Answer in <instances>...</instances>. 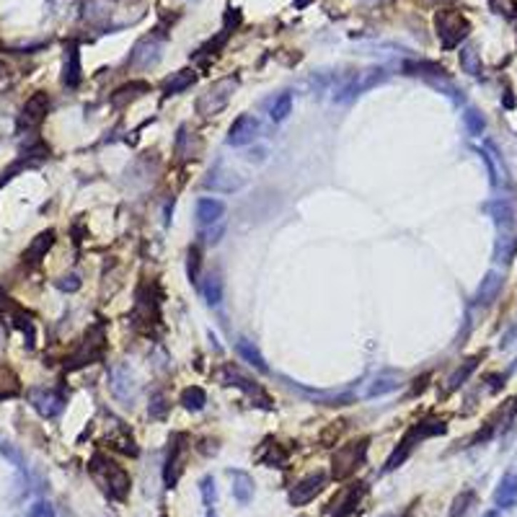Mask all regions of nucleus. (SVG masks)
Wrapping results in <instances>:
<instances>
[{
  "label": "nucleus",
  "mask_w": 517,
  "mask_h": 517,
  "mask_svg": "<svg viewBox=\"0 0 517 517\" xmlns=\"http://www.w3.org/2000/svg\"><path fill=\"white\" fill-rule=\"evenodd\" d=\"M164 41H166L164 34H148L145 39H140L135 44L129 62L140 70H148V68H153V65H158V62H161V55H164Z\"/></svg>",
  "instance_id": "0eeeda50"
},
{
  "label": "nucleus",
  "mask_w": 517,
  "mask_h": 517,
  "mask_svg": "<svg viewBox=\"0 0 517 517\" xmlns=\"http://www.w3.org/2000/svg\"><path fill=\"white\" fill-rule=\"evenodd\" d=\"M261 463H266V466H277V468H282L287 463V453L285 450H279V445H269V456H261Z\"/></svg>",
  "instance_id": "ea45409f"
},
{
  "label": "nucleus",
  "mask_w": 517,
  "mask_h": 517,
  "mask_svg": "<svg viewBox=\"0 0 517 517\" xmlns=\"http://www.w3.org/2000/svg\"><path fill=\"white\" fill-rule=\"evenodd\" d=\"M362 494H365V483H354L349 489H344L339 497L333 499L331 507H333V517H347L357 510V504H360Z\"/></svg>",
  "instance_id": "2eb2a0df"
},
{
  "label": "nucleus",
  "mask_w": 517,
  "mask_h": 517,
  "mask_svg": "<svg viewBox=\"0 0 517 517\" xmlns=\"http://www.w3.org/2000/svg\"><path fill=\"white\" fill-rule=\"evenodd\" d=\"M512 249H515V239H512L510 231H502L497 239V249H494V258L497 261H510Z\"/></svg>",
  "instance_id": "f704fd0d"
},
{
  "label": "nucleus",
  "mask_w": 517,
  "mask_h": 517,
  "mask_svg": "<svg viewBox=\"0 0 517 517\" xmlns=\"http://www.w3.org/2000/svg\"><path fill=\"white\" fill-rule=\"evenodd\" d=\"M463 122H466V129H468V135H473V137L481 135L483 127H486L483 116L478 114L476 109H466V114H463Z\"/></svg>",
  "instance_id": "4c0bfd02"
},
{
  "label": "nucleus",
  "mask_w": 517,
  "mask_h": 517,
  "mask_svg": "<svg viewBox=\"0 0 517 517\" xmlns=\"http://www.w3.org/2000/svg\"><path fill=\"white\" fill-rule=\"evenodd\" d=\"M223 383L225 386H236V388H241V391H246V393L251 396V398H256L261 406H269V398H266V393L261 391L258 386H254L249 378H244V375L239 373V370H233L231 365L223 370Z\"/></svg>",
  "instance_id": "f3484780"
},
{
  "label": "nucleus",
  "mask_w": 517,
  "mask_h": 517,
  "mask_svg": "<svg viewBox=\"0 0 517 517\" xmlns=\"http://www.w3.org/2000/svg\"><path fill=\"white\" fill-rule=\"evenodd\" d=\"M515 339H517V323H515V326H512L510 331H507V333H504V336H502V349H507V347H510V344H515Z\"/></svg>",
  "instance_id": "de8ad7c7"
},
{
  "label": "nucleus",
  "mask_w": 517,
  "mask_h": 517,
  "mask_svg": "<svg viewBox=\"0 0 517 517\" xmlns=\"http://www.w3.org/2000/svg\"><path fill=\"white\" fill-rule=\"evenodd\" d=\"M199 140L194 137V132H189L186 127H181L179 129V135H176V156H179V161H191V158H197V153H199Z\"/></svg>",
  "instance_id": "5701e85b"
},
{
  "label": "nucleus",
  "mask_w": 517,
  "mask_h": 517,
  "mask_svg": "<svg viewBox=\"0 0 517 517\" xmlns=\"http://www.w3.org/2000/svg\"><path fill=\"white\" fill-rule=\"evenodd\" d=\"M365 3H375V0H365Z\"/></svg>",
  "instance_id": "3c124183"
},
{
  "label": "nucleus",
  "mask_w": 517,
  "mask_h": 517,
  "mask_svg": "<svg viewBox=\"0 0 517 517\" xmlns=\"http://www.w3.org/2000/svg\"><path fill=\"white\" fill-rule=\"evenodd\" d=\"M233 478V497L239 499L241 504H249L254 499V478L244 471H231Z\"/></svg>",
  "instance_id": "a878e982"
},
{
  "label": "nucleus",
  "mask_w": 517,
  "mask_h": 517,
  "mask_svg": "<svg viewBox=\"0 0 517 517\" xmlns=\"http://www.w3.org/2000/svg\"><path fill=\"white\" fill-rule=\"evenodd\" d=\"M207 517H215V515H212V512H210V515H207Z\"/></svg>",
  "instance_id": "603ef678"
},
{
  "label": "nucleus",
  "mask_w": 517,
  "mask_h": 517,
  "mask_svg": "<svg viewBox=\"0 0 517 517\" xmlns=\"http://www.w3.org/2000/svg\"><path fill=\"white\" fill-rule=\"evenodd\" d=\"M494 502H497V507H502V510L515 507V502H517V473L515 471H510V473L499 481L497 491H494Z\"/></svg>",
  "instance_id": "412c9836"
},
{
  "label": "nucleus",
  "mask_w": 517,
  "mask_h": 517,
  "mask_svg": "<svg viewBox=\"0 0 517 517\" xmlns=\"http://www.w3.org/2000/svg\"><path fill=\"white\" fill-rule=\"evenodd\" d=\"M266 158V150L264 148H256V150H249V153H246V161H256V164H261V161H264Z\"/></svg>",
  "instance_id": "49530a36"
},
{
  "label": "nucleus",
  "mask_w": 517,
  "mask_h": 517,
  "mask_svg": "<svg viewBox=\"0 0 517 517\" xmlns=\"http://www.w3.org/2000/svg\"><path fill=\"white\" fill-rule=\"evenodd\" d=\"M137 91H148V83H129V86L119 89V91H116V96H114V104L119 106V104H122L124 99H127V94H129V99H135Z\"/></svg>",
  "instance_id": "a19ab883"
},
{
  "label": "nucleus",
  "mask_w": 517,
  "mask_h": 517,
  "mask_svg": "<svg viewBox=\"0 0 517 517\" xmlns=\"http://www.w3.org/2000/svg\"><path fill=\"white\" fill-rule=\"evenodd\" d=\"M106 354V336H104V326H91L89 333L83 336L81 347L75 349V354L70 357V368H83L91 362L104 360Z\"/></svg>",
  "instance_id": "423d86ee"
},
{
  "label": "nucleus",
  "mask_w": 517,
  "mask_h": 517,
  "mask_svg": "<svg viewBox=\"0 0 517 517\" xmlns=\"http://www.w3.org/2000/svg\"><path fill=\"white\" fill-rule=\"evenodd\" d=\"M311 3H313V0H295V8H300V11H303V8H308Z\"/></svg>",
  "instance_id": "09e8293b"
},
{
  "label": "nucleus",
  "mask_w": 517,
  "mask_h": 517,
  "mask_svg": "<svg viewBox=\"0 0 517 517\" xmlns=\"http://www.w3.org/2000/svg\"><path fill=\"white\" fill-rule=\"evenodd\" d=\"M202 293H204V298H207L210 306H218L220 300H223V282H220L218 274H210V277H207Z\"/></svg>",
  "instance_id": "72a5a7b5"
},
{
  "label": "nucleus",
  "mask_w": 517,
  "mask_h": 517,
  "mask_svg": "<svg viewBox=\"0 0 517 517\" xmlns=\"http://www.w3.org/2000/svg\"><path fill=\"white\" fill-rule=\"evenodd\" d=\"M199 277V249H191L189 251V279L197 282Z\"/></svg>",
  "instance_id": "c03bdc74"
},
{
  "label": "nucleus",
  "mask_w": 517,
  "mask_h": 517,
  "mask_svg": "<svg viewBox=\"0 0 517 517\" xmlns=\"http://www.w3.org/2000/svg\"><path fill=\"white\" fill-rule=\"evenodd\" d=\"M0 341H3V336H0Z\"/></svg>",
  "instance_id": "864d4df0"
},
{
  "label": "nucleus",
  "mask_w": 517,
  "mask_h": 517,
  "mask_svg": "<svg viewBox=\"0 0 517 517\" xmlns=\"http://www.w3.org/2000/svg\"><path fill=\"white\" fill-rule=\"evenodd\" d=\"M435 26H437V36H440L445 49H456L471 31L468 21L463 19L458 11H437Z\"/></svg>",
  "instance_id": "39448f33"
},
{
  "label": "nucleus",
  "mask_w": 517,
  "mask_h": 517,
  "mask_svg": "<svg viewBox=\"0 0 517 517\" xmlns=\"http://www.w3.org/2000/svg\"><path fill=\"white\" fill-rule=\"evenodd\" d=\"M258 129H261V124H258V119L254 114H244L239 116L236 122L231 124V129H228V137H225V143L233 145V148H244V145L254 143L258 135Z\"/></svg>",
  "instance_id": "9d476101"
},
{
  "label": "nucleus",
  "mask_w": 517,
  "mask_h": 517,
  "mask_svg": "<svg viewBox=\"0 0 517 517\" xmlns=\"http://www.w3.org/2000/svg\"><path fill=\"white\" fill-rule=\"evenodd\" d=\"M204 403H207V393L199 386H189L181 391V406L189 411H202Z\"/></svg>",
  "instance_id": "cd10ccee"
},
{
  "label": "nucleus",
  "mask_w": 517,
  "mask_h": 517,
  "mask_svg": "<svg viewBox=\"0 0 517 517\" xmlns=\"http://www.w3.org/2000/svg\"><path fill=\"white\" fill-rule=\"evenodd\" d=\"M476 504V494L473 491H461L456 499H453V507H450V517H468L471 510Z\"/></svg>",
  "instance_id": "7c9ffc66"
},
{
  "label": "nucleus",
  "mask_w": 517,
  "mask_h": 517,
  "mask_svg": "<svg viewBox=\"0 0 517 517\" xmlns=\"http://www.w3.org/2000/svg\"><path fill=\"white\" fill-rule=\"evenodd\" d=\"M169 398H166V393L164 391H156V393L150 396V406H148V411H150V416L153 419H164L166 416V411H169Z\"/></svg>",
  "instance_id": "e433bc0d"
},
{
  "label": "nucleus",
  "mask_w": 517,
  "mask_h": 517,
  "mask_svg": "<svg viewBox=\"0 0 517 517\" xmlns=\"http://www.w3.org/2000/svg\"><path fill=\"white\" fill-rule=\"evenodd\" d=\"M57 287H60V290H65V293H75V290L81 287V279L75 277V274H70V277H62L60 282H57Z\"/></svg>",
  "instance_id": "a18cd8bd"
},
{
  "label": "nucleus",
  "mask_w": 517,
  "mask_h": 517,
  "mask_svg": "<svg viewBox=\"0 0 517 517\" xmlns=\"http://www.w3.org/2000/svg\"><path fill=\"white\" fill-rule=\"evenodd\" d=\"M109 391L111 396H114L119 403H127V406H132L137 398V381L135 375L129 373L124 365H116V368H111V375H109Z\"/></svg>",
  "instance_id": "6e6552de"
},
{
  "label": "nucleus",
  "mask_w": 517,
  "mask_h": 517,
  "mask_svg": "<svg viewBox=\"0 0 517 517\" xmlns=\"http://www.w3.org/2000/svg\"><path fill=\"white\" fill-rule=\"evenodd\" d=\"M197 83V73L194 70H179L164 83V91L166 96H176V94H184L186 89H191Z\"/></svg>",
  "instance_id": "393cba45"
},
{
  "label": "nucleus",
  "mask_w": 517,
  "mask_h": 517,
  "mask_svg": "<svg viewBox=\"0 0 517 517\" xmlns=\"http://www.w3.org/2000/svg\"><path fill=\"white\" fill-rule=\"evenodd\" d=\"M91 473L94 478L104 486V491L109 494L111 499H119L122 502L129 491V476L122 466H116L114 461H109L106 456H94L91 461Z\"/></svg>",
  "instance_id": "f257e3e1"
},
{
  "label": "nucleus",
  "mask_w": 517,
  "mask_h": 517,
  "mask_svg": "<svg viewBox=\"0 0 517 517\" xmlns=\"http://www.w3.org/2000/svg\"><path fill=\"white\" fill-rule=\"evenodd\" d=\"M486 517H499V515H497V512H489V515H486Z\"/></svg>",
  "instance_id": "8fccbe9b"
},
{
  "label": "nucleus",
  "mask_w": 517,
  "mask_h": 517,
  "mask_svg": "<svg viewBox=\"0 0 517 517\" xmlns=\"http://www.w3.org/2000/svg\"><path fill=\"white\" fill-rule=\"evenodd\" d=\"M199 491H202V499L207 507H212V504L218 502V489H215V478L212 476H204L202 483H199Z\"/></svg>",
  "instance_id": "58836bf2"
},
{
  "label": "nucleus",
  "mask_w": 517,
  "mask_h": 517,
  "mask_svg": "<svg viewBox=\"0 0 517 517\" xmlns=\"http://www.w3.org/2000/svg\"><path fill=\"white\" fill-rule=\"evenodd\" d=\"M19 393V378L11 370L0 368V398H11Z\"/></svg>",
  "instance_id": "c9c22d12"
},
{
  "label": "nucleus",
  "mask_w": 517,
  "mask_h": 517,
  "mask_svg": "<svg viewBox=\"0 0 517 517\" xmlns=\"http://www.w3.org/2000/svg\"><path fill=\"white\" fill-rule=\"evenodd\" d=\"M398 386H401V375L398 373H381V375H375L373 383H370L368 396L370 398H378V396L393 393Z\"/></svg>",
  "instance_id": "b1692460"
},
{
  "label": "nucleus",
  "mask_w": 517,
  "mask_h": 517,
  "mask_svg": "<svg viewBox=\"0 0 517 517\" xmlns=\"http://www.w3.org/2000/svg\"><path fill=\"white\" fill-rule=\"evenodd\" d=\"M52 241H55V233L52 231H47V233H41V236H36L34 239V244L29 246V251L24 254L26 256V261H39L44 254H47V249L52 246Z\"/></svg>",
  "instance_id": "c756f323"
},
{
  "label": "nucleus",
  "mask_w": 517,
  "mask_h": 517,
  "mask_svg": "<svg viewBox=\"0 0 517 517\" xmlns=\"http://www.w3.org/2000/svg\"><path fill=\"white\" fill-rule=\"evenodd\" d=\"M502 285H504V277L499 272L486 274L476 290V298H473L476 306H489V303H494V300L499 298V293H502Z\"/></svg>",
  "instance_id": "6ab92c4d"
},
{
  "label": "nucleus",
  "mask_w": 517,
  "mask_h": 517,
  "mask_svg": "<svg viewBox=\"0 0 517 517\" xmlns=\"http://www.w3.org/2000/svg\"><path fill=\"white\" fill-rule=\"evenodd\" d=\"M184 461H186V440L184 435H176L169 450V461H166V471H164V481L166 486H176L181 471H184Z\"/></svg>",
  "instance_id": "9b49d317"
},
{
  "label": "nucleus",
  "mask_w": 517,
  "mask_h": 517,
  "mask_svg": "<svg viewBox=\"0 0 517 517\" xmlns=\"http://www.w3.org/2000/svg\"><path fill=\"white\" fill-rule=\"evenodd\" d=\"M29 401L47 419L57 416L65 408V396L60 391H52V388H34V391H29Z\"/></svg>",
  "instance_id": "1a4fd4ad"
},
{
  "label": "nucleus",
  "mask_w": 517,
  "mask_h": 517,
  "mask_svg": "<svg viewBox=\"0 0 517 517\" xmlns=\"http://www.w3.org/2000/svg\"><path fill=\"white\" fill-rule=\"evenodd\" d=\"M290 111H293V96L290 94H282L277 96L272 101V109H269V119L272 122H285L287 116H290Z\"/></svg>",
  "instance_id": "2f4dec72"
},
{
  "label": "nucleus",
  "mask_w": 517,
  "mask_h": 517,
  "mask_svg": "<svg viewBox=\"0 0 517 517\" xmlns=\"http://www.w3.org/2000/svg\"><path fill=\"white\" fill-rule=\"evenodd\" d=\"M47 106H49V99L47 94H34L31 99L26 101V106H24V111H21V127H36V124H41V119H44V114H47Z\"/></svg>",
  "instance_id": "4468645a"
},
{
  "label": "nucleus",
  "mask_w": 517,
  "mask_h": 517,
  "mask_svg": "<svg viewBox=\"0 0 517 517\" xmlns=\"http://www.w3.org/2000/svg\"><path fill=\"white\" fill-rule=\"evenodd\" d=\"M476 368H478V357H468V360L463 362L461 368H458L456 373H453V375L448 378V391H458V388H461L463 383L468 381L471 373H473Z\"/></svg>",
  "instance_id": "c85d7f7f"
},
{
  "label": "nucleus",
  "mask_w": 517,
  "mask_h": 517,
  "mask_svg": "<svg viewBox=\"0 0 517 517\" xmlns=\"http://www.w3.org/2000/svg\"><path fill=\"white\" fill-rule=\"evenodd\" d=\"M365 453H368V443H365V440L341 445L331 458V476L336 478V481H344V478H349L352 473H357V468L365 463Z\"/></svg>",
  "instance_id": "20e7f679"
},
{
  "label": "nucleus",
  "mask_w": 517,
  "mask_h": 517,
  "mask_svg": "<svg viewBox=\"0 0 517 517\" xmlns=\"http://www.w3.org/2000/svg\"><path fill=\"white\" fill-rule=\"evenodd\" d=\"M223 233H225V223H223V220H220V223L210 225V228H207V231L202 233V239L207 241V244H218Z\"/></svg>",
  "instance_id": "37998d69"
},
{
  "label": "nucleus",
  "mask_w": 517,
  "mask_h": 517,
  "mask_svg": "<svg viewBox=\"0 0 517 517\" xmlns=\"http://www.w3.org/2000/svg\"><path fill=\"white\" fill-rule=\"evenodd\" d=\"M486 212L491 215V220H494V225L499 228V233L512 231L517 212H515V204H512L510 199H494V202L486 204Z\"/></svg>",
  "instance_id": "dca6fc26"
},
{
  "label": "nucleus",
  "mask_w": 517,
  "mask_h": 517,
  "mask_svg": "<svg viewBox=\"0 0 517 517\" xmlns=\"http://www.w3.org/2000/svg\"><path fill=\"white\" fill-rule=\"evenodd\" d=\"M62 83L68 89H75L81 83V52L75 44L65 49V62H62Z\"/></svg>",
  "instance_id": "aec40b11"
},
{
  "label": "nucleus",
  "mask_w": 517,
  "mask_h": 517,
  "mask_svg": "<svg viewBox=\"0 0 517 517\" xmlns=\"http://www.w3.org/2000/svg\"><path fill=\"white\" fill-rule=\"evenodd\" d=\"M443 432H445L443 419H427V422L414 424V427L403 435V440L398 443V448H396L393 453H391V458L386 461V471H396L408 456H411V450L422 443V440H427V437H432V435H443Z\"/></svg>",
  "instance_id": "f03ea898"
},
{
  "label": "nucleus",
  "mask_w": 517,
  "mask_h": 517,
  "mask_svg": "<svg viewBox=\"0 0 517 517\" xmlns=\"http://www.w3.org/2000/svg\"><path fill=\"white\" fill-rule=\"evenodd\" d=\"M26 517H55V510H52V504H49V502L39 499V502H34L31 507H29V515Z\"/></svg>",
  "instance_id": "79ce46f5"
},
{
  "label": "nucleus",
  "mask_w": 517,
  "mask_h": 517,
  "mask_svg": "<svg viewBox=\"0 0 517 517\" xmlns=\"http://www.w3.org/2000/svg\"><path fill=\"white\" fill-rule=\"evenodd\" d=\"M323 483H326V476L323 473H311V476H306L303 481H298L293 486V491H290V504H295V507H300V504H308L311 499H316V494H318L321 489H323Z\"/></svg>",
  "instance_id": "f8f14e48"
},
{
  "label": "nucleus",
  "mask_w": 517,
  "mask_h": 517,
  "mask_svg": "<svg viewBox=\"0 0 517 517\" xmlns=\"http://www.w3.org/2000/svg\"><path fill=\"white\" fill-rule=\"evenodd\" d=\"M111 16H114V3L111 0H89L86 6V19L96 26H109Z\"/></svg>",
  "instance_id": "4be33fe9"
},
{
  "label": "nucleus",
  "mask_w": 517,
  "mask_h": 517,
  "mask_svg": "<svg viewBox=\"0 0 517 517\" xmlns=\"http://www.w3.org/2000/svg\"><path fill=\"white\" fill-rule=\"evenodd\" d=\"M236 349H239V354L244 357L251 368H256L258 373H269V365L264 362V357H261V352H258L256 347H254V341L249 339H239L236 341Z\"/></svg>",
  "instance_id": "bb28decb"
},
{
  "label": "nucleus",
  "mask_w": 517,
  "mask_h": 517,
  "mask_svg": "<svg viewBox=\"0 0 517 517\" xmlns=\"http://www.w3.org/2000/svg\"><path fill=\"white\" fill-rule=\"evenodd\" d=\"M236 89H239V78H233V75H228V78H220V81H215L210 86V89L204 91L202 96L197 99V114L202 116H215L220 114V111L231 104L233 94H236Z\"/></svg>",
  "instance_id": "7ed1b4c3"
},
{
  "label": "nucleus",
  "mask_w": 517,
  "mask_h": 517,
  "mask_svg": "<svg viewBox=\"0 0 517 517\" xmlns=\"http://www.w3.org/2000/svg\"><path fill=\"white\" fill-rule=\"evenodd\" d=\"M461 68L466 70L468 75H473V78L481 75V57H478V52L473 47L461 49Z\"/></svg>",
  "instance_id": "473e14b6"
},
{
  "label": "nucleus",
  "mask_w": 517,
  "mask_h": 517,
  "mask_svg": "<svg viewBox=\"0 0 517 517\" xmlns=\"http://www.w3.org/2000/svg\"><path fill=\"white\" fill-rule=\"evenodd\" d=\"M244 184H246L244 179H239L236 174H231V171H223L220 166L215 171H210V174H207V179H204V189L225 191V194L244 189Z\"/></svg>",
  "instance_id": "ddd939ff"
},
{
  "label": "nucleus",
  "mask_w": 517,
  "mask_h": 517,
  "mask_svg": "<svg viewBox=\"0 0 517 517\" xmlns=\"http://www.w3.org/2000/svg\"><path fill=\"white\" fill-rule=\"evenodd\" d=\"M225 215V204L220 199L202 197L197 202V225L199 228H210V225L220 223Z\"/></svg>",
  "instance_id": "a211bd4d"
}]
</instances>
